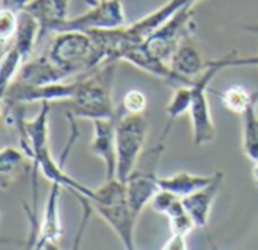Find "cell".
I'll return each instance as SVG.
<instances>
[{
    "mask_svg": "<svg viewBox=\"0 0 258 250\" xmlns=\"http://www.w3.org/2000/svg\"><path fill=\"white\" fill-rule=\"evenodd\" d=\"M26 158H29L22 149L5 147L0 155V184L4 190H8L20 173L26 169Z\"/></svg>",
    "mask_w": 258,
    "mask_h": 250,
    "instance_id": "obj_21",
    "label": "cell"
},
{
    "mask_svg": "<svg viewBox=\"0 0 258 250\" xmlns=\"http://www.w3.org/2000/svg\"><path fill=\"white\" fill-rule=\"evenodd\" d=\"M78 80L64 84H49V85H29L19 80H13L2 91L4 105H28V103H59L72 99L76 93Z\"/></svg>",
    "mask_w": 258,
    "mask_h": 250,
    "instance_id": "obj_7",
    "label": "cell"
},
{
    "mask_svg": "<svg viewBox=\"0 0 258 250\" xmlns=\"http://www.w3.org/2000/svg\"><path fill=\"white\" fill-rule=\"evenodd\" d=\"M169 221H170V230H172V233H179V235H185V236L193 229L198 227L188 212H184V214H181L178 217L169 218Z\"/></svg>",
    "mask_w": 258,
    "mask_h": 250,
    "instance_id": "obj_29",
    "label": "cell"
},
{
    "mask_svg": "<svg viewBox=\"0 0 258 250\" xmlns=\"http://www.w3.org/2000/svg\"><path fill=\"white\" fill-rule=\"evenodd\" d=\"M38 40H40V25L37 19L28 11L19 13V26L10 46H14L23 55L26 62Z\"/></svg>",
    "mask_w": 258,
    "mask_h": 250,
    "instance_id": "obj_20",
    "label": "cell"
},
{
    "mask_svg": "<svg viewBox=\"0 0 258 250\" xmlns=\"http://www.w3.org/2000/svg\"><path fill=\"white\" fill-rule=\"evenodd\" d=\"M252 179H253L255 185L258 187V161L253 162V167H252Z\"/></svg>",
    "mask_w": 258,
    "mask_h": 250,
    "instance_id": "obj_32",
    "label": "cell"
},
{
    "mask_svg": "<svg viewBox=\"0 0 258 250\" xmlns=\"http://www.w3.org/2000/svg\"><path fill=\"white\" fill-rule=\"evenodd\" d=\"M61 188L58 182H52L50 191L47 194L46 206L43 211V217L40 221L38 238L34 248H56L59 238L62 236L61 215H59V197Z\"/></svg>",
    "mask_w": 258,
    "mask_h": 250,
    "instance_id": "obj_10",
    "label": "cell"
},
{
    "mask_svg": "<svg viewBox=\"0 0 258 250\" xmlns=\"http://www.w3.org/2000/svg\"><path fill=\"white\" fill-rule=\"evenodd\" d=\"M217 65L222 67V70L225 68H234V67H258V55H252V56H226L222 58L219 61H214Z\"/></svg>",
    "mask_w": 258,
    "mask_h": 250,
    "instance_id": "obj_28",
    "label": "cell"
},
{
    "mask_svg": "<svg viewBox=\"0 0 258 250\" xmlns=\"http://www.w3.org/2000/svg\"><path fill=\"white\" fill-rule=\"evenodd\" d=\"M70 0H31L25 11L31 13L40 25V38L56 29L69 19Z\"/></svg>",
    "mask_w": 258,
    "mask_h": 250,
    "instance_id": "obj_14",
    "label": "cell"
},
{
    "mask_svg": "<svg viewBox=\"0 0 258 250\" xmlns=\"http://www.w3.org/2000/svg\"><path fill=\"white\" fill-rule=\"evenodd\" d=\"M241 149L250 162L258 161V91L253 93L252 102L243 112Z\"/></svg>",
    "mask_w": 258,
    "mask_h": 250,
    "instance_id": "obj_19",
    "label": "cell"
},
{
    "mask_svg": "<svg viewBox=\"0 0 258 250\" xmlns=\"http://www.w3.org/2000/svg\"><path fill=\"white\" fill-rule=\"evenodd\" d=\"M252 96L253 93H249L244 87H240V85L229 87L223 93L219 94L223 106L229 112L237 114V115H243V112L247 109V106L252 102Z\"/></svg>",
    "mask_w": 258,
    "mask_h": 250,
    "instance_id": "obj_24",
    "label": "cell"
},
{
    "mask_svg": "<svg viewBox=\"0 0 258 250\" xmlns=\"http://www.w3.org/2000/svg\"><path fill=\"white\" fill-rule=\"evenodd\" d=\"M220 71H223L222 67L217 65L214 61H210L207 70L201 76H198L195 79V84L191 85V105L188 115L191 121L195 146H207L216 138V128L207 97V90L213 82L214 76Z\"/></svg>",
    "mask_w": 258,
    "mask_h": 250,
    "instance_id": "obj_4",
    "label": "cell"
},
{
    "mask_svg": "<svg viewBox=\"0 0 258 250\" xmlns=\"http://www.w3.org/2000/svg\"><path fill=\"white\" fill-rule=\"evenodd\" d=\"M222 181H223V173H220L217 176V179L213 181L210 185L182 197L184 206L198 227H205L208 224L213 205H214L216 197L219 196V191L222 187Z\"/></svg>",
    "mask_w": 258,
    "mask_h": 250,
    "instance_id": "obj_15",
    "label": "cell"
},
{
    "mask_svg": "<svg viewBox=\"0 0 258 250\" xmlns=\"http://www.w3.org/2000/svg\"><path fill=\"white\" fill-rule=\"evenodd\" d=\"M220 173L222 172H216L213 175L202 176V175H193L188 172H178L172 176L158 178V184H160V188L169 190L179 197H185V196L210 185L213 181L217 179V176Z\"/></svg>",
    "mask_w": 258,
    "mask_h": 250,
    "instance_id": "obj_18",
    "label": "cell"
},
{
    "mask_svg": "<svg viewBox=\"0 0 258 250\" xmlns=\"http://www.w3.org/2000/svg\"><path fill=\"white\" fill-rule=\"evenodd\" d=\"M19 26V13L2 10L0 11V41H2L4 52L8 49V44L13 41Z\"/></svg>",
    "mask_w": 258,
    "mask_h": 250,
    "instance_id": "obj_26",
    "label": "cell"
},
{
    "mask_svg": "<svg viewBox=\"0 0 258 250\" xmlns=\"http://www.w3.org/2000/svg\"><path fill=\"white\" fill-rule=\"evenodd\" d=\"M164 250H184L187 248V236L179 233H172L170 238L166 241V244L161 247Z\"/></svg>",
    "mask_w": 258,
    "mask_h": 250,
    "instance_id": "obj_30",
    "label": "cell"
},
{
    "mask_svg": "<svg viewBox=\"0 0 258 250\" xmlns=\"http://www.w3.org/2000/svg\"><path fill=\"white\" fill-rule=\"evenodd\" d=\"M66 77H69V74L64 70H61L46 53L23 62L14 80L29 85H49L62 82Z\"/></svg>",
    "mask_w": 258,
    "mask_h": 250,
    "instance_id": "obj_13",
    "label": "cell"
},
{
    "mask_svg": "<svg viewBox=\"0 0 258 250\" xmlns=\"http://www.w3.org/2000/svg\"><path fill=\"white\" fill-rule=\"evenodd\" d=\"M196 2L198 0H167L161 8H158L157 11L151 13L149 16L143 17L142 20L136 22L134 25L127 26V28L137 41L143 43L148 35H151L157 28H160L163 23H166L178 11H181L187 5H195Z\"/></svg>",
    "mask_w": 258,
    "mask_h": 250,
    "instance_id": "obj_16",
    "label": "cell"
},
{
    "mask_svg": "<svg viewBox=\"0 0 258 250\" xmlns=\"http://www.w3.org/2000/svg\"><path fill=\"white\" fill-rule=\"evenodd\" d=\"M190 105H191V85H182L181 88H176L170 97L167 108H166L169 121L166 124V129H164L163 135H161V141H166L167 134L172 129V123L190 111Z\"/></svg>",
    "mask_w": 258,
    "mask_h": 250,
    "instance_id": "obj_22",
    "label": "cell"
},
{
    "mask_svg": "<svg viewBox=\"0 0 258 250\" xmlns=\"http://www.w3.org/2000/svg\"><path fill=\"white\" fill-rule=\"evenodd\" d=\"M193 31V5H187L146 37L143 44L155 56L170 61L173 52L188 40Z\"/></svg>",
    "mask_w": 258,
    "mask_h": 250,
    "instance_id": "obj_5",
    "label": "cell"
},
{
    "mask_svg": "<svg viewBox=\"0 0 258 250\" xmlns=\"http://www.w3.org/2000/svg\"><path fill=\"white\" fill-rule=\"evenodd\" d=\"M25 62L23 55L14 47L10 46L2 56V67H0V80H2V91L17 77L22 65Z\"/></svg>",
    "mask_w": 258,
    "mask_h": 250,
    "instance_id": "obj_25",
    "label": "cell"
},
{
    "mask_svg": "<svg viewBox=\"0 0 258 250\" xmlns=\"http://www.w3.org/2000/svg\"><path fill=\"white\" fill-rule=\"evenodd\" d=\"M90 152L99 159H102L105 167V179L117 178L115 118H102L93 121Z\"/></svg>",
    "mask_w": 258,
    "mask_h": 250,
    "instance_id": "obj_8",
    "label": "cell"
},
{
    "mask_svg": "<svg viewBox=\"0 0 258 250\" xmlns=\"http://www.w3.org/2000/svg\"><path fill=\"white\" fill-rule=\"evenodd\" d=\"M121 61H126L129 64L136 65L137 68L152 74V76H157L160 79H166V80H170V82H179L182 85H193L195 84V79H188V77H184L181 74H178L167 61L155 56L152 52H149L146 49V46L143 43L134 46L129 49Z\"/></svg>",
    "mask_w": 258,
    "mask_h": 250,
    "instance_id": "obj_11",
    "label": "cell"
},
{
    "mask_svg": "<svg viewBox=\"0 0 258 250\" xmlns=\"http://www.w3.org/2000/svg\"><path fill=\"white\" fill-rule=\"evenodd\" d=\"M169 64L178 74L188 77V79H196L208 67V62L202 56L201 50L193 43H190L188 40H185L173 52Z\"/></svg>",
    "mask_w": 258,
    "mask_h": 250,
    "instance_id": "obj_17",
    "label": "cell"
},
{
    "mask_svg": "<svg viewBox=\"0 0 258 250\" xmlns=\"http://www.w3.org/2000/svg\"><path fill=\"white\" fill-rule=\"evenodd\" d=\"M123 109L127 114H143L148 106V97L140 90H129L123 96Z\"/></svg>",
    "mask_w": 258,
    "mask_h": 250,
    "instance_id": "obj_27",
    "label": "cell"
},
{
    "mask_svg": "<svg viewBox=\"0 0 258 250\" xmlns=\"http://www.w3.org/2000/svg\"><path fill=\"white\" fill-rule=\"evenodd\" d=\"M149 134V123L143 114H124L115 118L117 178L126 181L145 150Z\"/></svg>",
    "mask_w": 258,
    "mask_h": 250,
    "instance_id": "obj_3",
    "label": "cell"
},
{
    "mask_svg": "<svg viewBox=\"0 0 258 250\" xmlns=\"http://www.w3.org/2000/svg\"><path fill=\"white\" fill-rule=\"evenodd\" d=\"M126 25V16L120 0H96V2L81 16L67 19L56 32L64 31H81L94 32L115 29Z\"/></svg>",
    "mask_w": 258,
    "mask_h": 250,
    "instance_id": "obj_6",
    "label": "cell"
},
{
    "mask_svg": "<svg viewBox=\"0 0 258 250\" xmlns=\"http://www.w3.org/2000/svg\"><path fill=\"white\" fill-rule=\"evenodd\" d=\"M31 0H2V10H10L14 13H22L28 8Z\"/></svg>",
    "mask_w": 258,
    "mask_h": 250,
    "instance_id": "obj_31",
    "label": "cell"
},
{
    "mask_svg": "<svg viewBox=\"0 0 258 250\" xmlns=\"http://www.w3.org/2000/svg\"><path fill=\"white\" fill-rule=\"evenodd\" d=\"M47 55L69 76H82L102 67L94 40L88 32H56Z\"/></svg>",
    "mask_w": 258,
    "mask_h": 250,
    "instance_id": "obj_2",
    "label": "cell"
},
{
    "mask_svg": "<svg viewBox=\"0 0 258 250\" xmlns=\"http://www.w3.org/2000/svg\"><path fill=\"white\" fill-rule=\"evenodd\" d=\"M149 205L155 212L163 214L167 218H173V217H178V215L187 212L182 197L176 196L175 193H172L169 190H163V188H160L157 191V194L152 197Z\"/></svg>",
    "mask_w": 258,
    "mask_h": 250,
    "instance_id": "obj_23",
    "label": "cell"
},
{
    "mask_svg": "<svg viewBox=\"0 0 258 250\" xmlns=\"http://www.w3.org/2000/svg\"><path fill=\"white\" fill-rule=\"evenodd\" d=\"M126 184V197L133 212L139 217L146 205L151 203L152 197L160 190L158 176L152 169H137L129 175L124 181Z\"/></svg>",
    "mask_w": 258,
    "mask_h": 250,
    "instance_id": "obj_12",
    "label": "cell"
},
{
    "mask_svg": "<svg viewBox=\"0 0 258 250\" xmlns=\"http://www.w3.org/2000/svg\"><path fill=\"white\" fill-rule=\"evenodd\" d=\"M117 62H108L93 71L79 76L76 93L72 99L62 102L66 114L75 118L102 120L117 118L112 103V82Z\"/></svg>",
    "mask_w": 258,
    "mask_h": 250,
    "instance_id": "obj_1",
    "label": "cell"
},
{
    "mask_svg": "<svg viewBox=\"0 0 258 250\" xmlns=\"http://www.w3.org/2000/svg\"><path fill=\"white\" fill-rule=\"evenodd\" d=\"M91 208L112 227V230L118 235L120 241L126 248H134V230L137 215L133 212L127 200L102 205V203H90Z\"/></svg>",
    "mask_w": 258,
    "mask_h": 250,
    "instance_id": "obj_9",
    "label": "cell"
}]
</instances>
